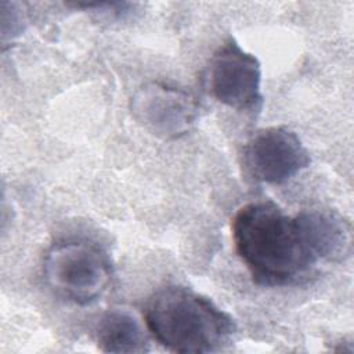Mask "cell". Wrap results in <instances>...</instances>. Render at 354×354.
I'll return each mask as SVG.
<instances>
[{"mask_svg":"<svg viewBox=\"0 0 354 354\" xmlns=\"http://www.w3.org/2000/svg\"><path fill=\"white\" fill-rule=\"evenodd\" d=\"M235 249L259 285L297 282L317 264L307 249L295 216L271 201L250 202L232 218Z\"/></svg>","mask_w":354,"mask_h":354,"instance_id":"6da1fadb","label":"cell"},{"mask_svg":"<svg viewBox=\"0 0 354 354\" xmlns=\"http://www.w3.org/2000/svg\"><path fill=\"white\" fill-rule=\"evenodd\" d=\"M145 325L162 346L183 354L221 350L236 332L228 313L180 285L165 286L152 295L145 308Z\"/></svg>","mask_w":354,"mask_h":354,"instance_id":"7a4b0ae2","label":"cell"},{"mask_svg":"<svg viewBox=\"0 0 354 354\" xmlns=\"http://www.w3.org/2000/svg\"><path fill=\"white\" fill-rule=\"evenodd\" d=\"M207 87L218 102L238 112L261 111V65L234 39L224 41L212 55Z\"/></svg>","mask_w":354,"mask_h":354,"instance_id":"277c9868","label":"cell"},{"mask_svg":"<svg viewBox=\"0 0 354 354\" xmlns=\"http://www.w3.org/2000/svg\"><path fill=\"white\" fill-rule=\"evenodd\" d=\"M43 272L47 285L61 297L87 306L109 288L112 266L106 253L94 243L68 239L46 253Z\"/></svg>","mask_w":354,"mask_h":354,"instance_id":"3957f363","label":"cell"},{"mask_svg":"<svg viewBox=\"0 0 354 354\" xmlns=\"http://www.w3.org/2000/svg\"><path fill=\"white\" fill-rule=\"evenodd\" d=\"M130 111L151 134L162 140H176L195 126L199 106L195 97L184 88L151 82L134 93Z\"/></svg>","mask_w":354,"mask_h":354,"instance_id":"5b68a950","label":"cell"},{"mask_svg":"<svg viewBox=\"0 0 354 354\" xmlns=\"http://www.w3.org/2000/svg\"><path fill=\"white\" fill-rule=\"evenodd\" d=\"M300 235L318 260L344 261L351 254L353 230L351 224L332 210H304L295 216Z\"/></svg>","mask_w":354,"mask_h":354,"instance_id":"52a82bcc","label":"cell"},{"mask_svg":"<svg viewBox=\"0 0 354 354\" xmlns=\"http://www.w3.org/2000/svg\"><path fill=\"white\" fill-rule=\"evenodd\" d=\"M72 6L75 8L93 11L108 18H123L124 15L131 12V8H134V4L126 1H79L73 3Z\"/></svg>","mask_w":354,"mask_h":354,"instance_id":"9c48e42d","label":"cell"},{"mask_svg":"<svg viewBox=\"0 0 354 354\" xmlns=\"http://www.w3.org/2000/svg\"><path fill=\"white\" fill-rule=\"evenodd\" d=\"M242 156L246 173L266 184H282L311 162L310 152L299 136L285 126L256 131L246 142Z\"/></svg>","mask_w":354,"mask_h":354,"instance_id":"8992f818","label":"cell"},{"mask_svg":"<svg viewBox=\"0 0 354 354\" xmlns=\"http://www.w3.org/2000/svg\"><path fill=\"white\" fill-rule=\"evenodd\" d=\"M101 351L115 354H142L149 350L148 335L141 321L129 310H108L95 328Z\"/></svg>","mask_w":354,"mask_h":354,"instance_id":"ba28073f","label":"cell"}]
</instances>
